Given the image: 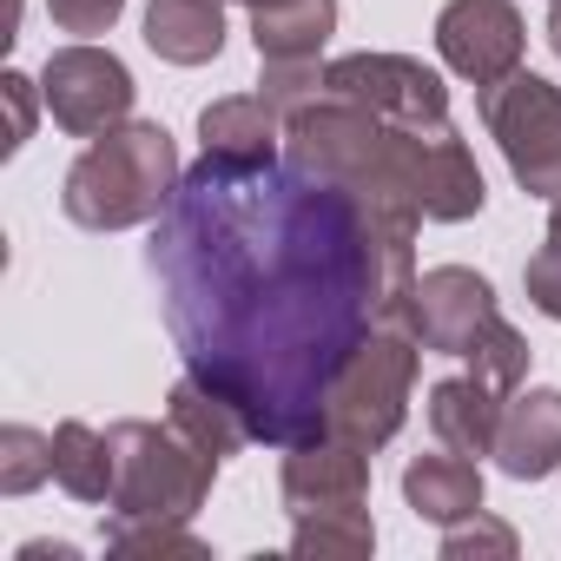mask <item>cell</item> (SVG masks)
<instances>
[{"mask_svg": "<svg viewBox=\"0 0 561 561\" xmlns=\"http://www.w3.org/2000/svg\"><path fill=\"white\" fill-rule=\"evenodd\" d=\"M146 47L172 67H205L225 54V8L218 0H152L146 8Z\"/></svg>", "mask_w": 561, "mask_h": 561, "instance_id": "cell-18", "label": "cell"}, {"mask_svg": "<svg viewBox=\"0 0 561 561\" xmlns=\"http://www.w3.org/2000/svg\"><path fill=\"white\" fill-rule=\"evenodd\" d=\"M377 548V528H370V515H364V502H351V508H311V515H298V535H291V554H318V561H357V554H370Z\"/></svg>", "mask_w": 561, "mask_h": 561, "instance_id": "cell-20", "label": "cell"}, {"mask_svg": "<svg viewBox=\"0 0 561 561\" xmlns=\"http://www.w3.org/2000/svg\"><path fill=\"white\" fill-rule=\"evenodd\" d=\"M548 47L561 54V0H554V8H548Z\"/></svg>", "mask_w": 561, "mask_h": 561, "instance_id": "cell-28", "label": "cell"}, {"mask_svg": "<svg viewBox=\"0 0 561 561\" xmlns=\"http://www.w3.org/2000/svg\"><path fill=\"white\" fill-rule=\"evenodd\" d=\"M198 139H205V159L271 165L277 159V139H285V113H277L264 93H231V100H211L198 113Z\"/></svg>", "mask_w": 561, "mask_h": 561, "instance_id": "cell-13", "label": "cell"}, {"mask_svg": "<svg viewBox=\"0 0 561 561\" xmlns=\"http://www.w3.org/2000/svg\"><path fill=\"white\" fill-rule=\"evenodd\" d=\"M495 462L515 482H541V476L561 469V390H515L502 403Z\"/></svg>", "mask_w": 561, "mask_h": 561, "instance_id": "cell-12", "label": "cell"}, {"mask_svg": "<svg viewBox=\"0 0 561 561\" xmlns=\"http://www.w3.org/2000/svg\"><path fill=\"white\" fill-rule=\"evenodd\" d=\"M244 8H271V0H244Z\"/></svg>", "mask_w": 561, "mask_h": 561, "instance_id": "cell-30", "label": "cell"}, {"mask_svg": "<svg viewBox=\"0 0 561 561\" xmlns=\"http://www.w3.org/2000/svg\"><path fill=\"white\" fill-rule=\"evenodd\" d=\"M0 93H8V113H14V126H8V152H21L27 133H34V80H27V73H8V80H0Z\"/></svg>", "mask_w": 561, "mask_h": 561, "instance_id": "cell-27", "label": "cell"}, {"mask_svg": "<svg viewBox=\"0 0 561 561\" xmlns=\"http://www.w3.org/2000/svg\"><path fill=\"white\" fill-rule=\"evenodd\" d=\"M495 285L482 271L469 264H436L416 277V291H410V331L423 351L436 357H469V344L495 324Z\"/></svg>", "mask_w": 561, "mask_h": 561, "instance_id": "cell-9", "label": "cell"}, {"mask_svg": "<svg viewBox=\"0 0 561 561\" xmlns=\"http://www.w3.org/2000/svg\"><path fill=\"white\" fill-rule=\"evenodd\" d=\"M113 522L106 528H159V522H192L198 502L211 495L218 462L198 456L172 423H113Z\"/></svg>", "mask_w": 561, "mask_h": 561, "instance_id": "cell-3", "label": "cell"}, {"mask_svg": "<svg viewBox=\"0 0 561 561\" xmlns=\"http://www.w3.org/2000/svg\"><path fill=\"white\" fill-rule=\"evenodd\" d=\"M113 554H205L198 535H185V522H159V528H106Z\"/></svg>", "mask_w": 561, "mask_h": 561, "instance_id": "cell-24", "label": "cell"}, {"mask_svg": "<svg viewBox=\"0 0 561 561\" xmlns=\"http://www.w3.org/2000/svg\"><path fill=\"white\" fill-rule=\"evenodd\" d=\"M548 238H561V198H554V211H548Z\"/></svg>", "mask_w": 561, "mask_h": 561, "instance_id": "cell-29", "label": "cell"}, {"mask_svg": "<svg viewBox=\"0 0 561 561\" xmlns=\"http://www.w3.org/2000/svg\"><path fill=\"white\" fill-rule=\"evenodd\" d=\"M403 502H410L423 522H443V528L469 522V515L482 508V469H476V456H456V449L416 456V462L403 469Z\"/></svg>", "mask_w": 561, "mask_h": 561, "instance_id": "cell-17", "label": "cell"}, {"mask_svg": "<svg viewBox=\"0 0 561 561\" xmlns=\"http://www.w3.org/2000/svg\"><path fill=\"white\" fill-rule=\"evenodd\" d=\"M469 554H515V528L508 522H495V515H469V522H456V528H443V561H469Z\"/></svg>", "mask_w": 561, "mask_h": 561, "instance_id": "cell-23", "label": "cell"}, {"mask_svg": "<svg viewBox=\"0 0 561 561\" xmlns=\"http://www.w3.org/2000/svg\"><path fill=\"white\" fill-rule=\"evenodd\" d=\"M165 423H172L198 456H211V462H225V456H238V449L251 443L244 410H238L225 390H211L205 377H192V370L172 383V397H165Z\"/></svg>", "mask_w": 561, "mask_h": 561, "instance_id": "cell-15", "label": "cell"}, {"mask_svg": "<svg viewBox=\"0 0 561 561\" xmlns=\"http://www.w3.org/2000/svg\"><path fill=\"white\" fill-rule=\"evenodd\" d=\"M410 211H370L305 165L198 159L152 231V277L192 377L225 390L257 443L324 436V397L351 351L416 291Z\"/></svg>", "mask_w": 561, "mask_h": 561, "instance_id": "cell-1", "label": "cell"}, {"mask_svg": "<svg viewBox=\"0 0 561 561\" xmlns=\"http://www.w3.org/2000/svg\"><path fill=\"white\" fill-rule=\"evenodd\" d=\"M416 331H397V324H377L351 364L337 370L331 397H324V436H344L357 449H383L403 416H410V390H416Z\"/></svg>", "mask_w": 561, "mask_h": 561, "instance_id": "cell-4", "label": "cell"}, {"mask_svg": "<svg viewBox=\"0 0 561 561\" xmlns=\"http://www.w3.org/2000/svg\"><path fill=\"white\" fill-rule=\"evenodd\" d=\"M285 508L291 515H311V508H351L370 495V449L344 443V436H318V443H298L285 456Z\"/></svg>", "mask_w": 561, "mask_h": 561, "instance_id": "cell-10", "label": "cell"}, {"mask_svg": "<svg viewBox=\"0 0 561 561\" xmlns=\"http://www.w3.org/2000/svg\"><path fill=\"white\" fill-rule=\"evenodd\" d=\"M47 476H54V436H41L27 423L0 430V495H34Z\"/></svg>", "mask_w": 561, "mask_h": 561, "instance_id": "cell-21", "label": "cell"}, {"mask_svg": "<svg viewBox=\"0 0 561 561\" xmlns=\"http://www.w3.org/2000/svg\"><path fill=\"white\" fill-rule=\"evenodd\" d=\"M47 8H54V27H67V34H106L126 0H47Z\"/></svg>", "mask_w": 561, "mask_h": 561, "instance_id": "cell-26", "label": "cell"}, {"mask_svg": "<svg viewBox=\"0 0 561 561\" xmlns=\"http://www.w3.org/2000/svg\"><path fill=\"white\" fill-rule=\"evenodd\" d=\"M469 370L482 377V383H495L502 397L528 377V344H522V331L508 324V318H495L476 344H469Z\"/></svg>", "mask_w": 561, "mask_h": 561, "instance_id": "cell-22", "label": "cell"}, {"mask_svg": "<svg viewBox=\"0 0 561 561\" xmlns=\"http://www.w3.org/2000/svg\"><path fill=\"white\" fill-rule=\"evenodd\" d=\"M324 93L351 100L390 126H443L449 119V87L410 54H344L324 67Z\"/></svg>", "mask_w": 561, "mask_h": 561, "instance_id": "cell-6", "label": "cell"}, {"mask_svg": "<svg viewBox=\"0 0 561 561\" xmlns=\"http://www.w3.org/2000/svg\"><path fill=\"white\" fill-rule=\"evenodd\" d=\"M522 14L515 0H449V8L436 14V54L449 60V73H462L476 93L522 73Z\"/></svg>", "mask_w": 561, "mask_h": 561, "instance_id": "cell-8", "label": "cell"}, {"mask_svg": "<svg viewBox=\"0 0 561 561\" xmlns=\"http://www.w3.org/2000/svg\"><path fill=\"white\" fill-rule=\"evenodd\" d=\"M482 198H489V185H482V165L462 146V133L449 119L423 126V146H416V211L430 225H462V218L482 211Z\"/></svg>", "mask_w": 561, "mask_h": 561, "instance_id": "cell-11", "label": "cell"}, {"mask_svg": "<svg viewBox=\"0 0 561 561\" xmlns=\"http://www.w3.org/2000/svg\"><path fill=\"white\" fill-rule=\"evenodd\" d=\"M54 482L73 502H106L113 495V436L93 423H60L54 430Z\"/></svg>", "mask_w": 561, "mask_h": 561, "instance_id": "cell-19", "label": "cell"}, {"mask_svg": "<svg viewBox=\"0 0 561 561\" xmlns=\"http://www.w3.org/2000/svg\"><path fill=\"white\" fill-rule=\"evenodd\" d=\"M41 100H47V113H54L73 139H100V133L126 126V113H133V73H126L119 54L80 41V47L47 54Z\"/></svg>", "mask_w": 561, "mask_h": 561, "instance_id": "cell-7", "label": "cell"}, {"mask_svg": "<svg viewBox=\"0 0 561 561\" xmlns=\"http://www.w3.org/2000/svg\"><path fill=\"white\" fill-rule=\"evenodd\" d=\"M476 113L495 133L515 185L554 205L561 198V87H548L541 73H508L476 93Z\"/></svg>", "mask_w": 561, "mask_h": 561, "instance_id": "cell-5", "label": "cell"}, {"mask_svg": "<svg viewBox=\"0 0 561 561\" xmlns=\"http://www.w3.org/2000/svg\"><path fill=\"white\" fill-rule=\"evenodd\" d=\"M522 285H528V305H535L541 318H554V324H561V238H548V244L528 257Z\"/></svg>", "mask_w": 561, "mask_h": 561, "instance_id": "cell-25", "label": "cell"}, {"mask_svg": "<svg viewBox=\"0 0 561 561\" xmlns=\"http://www.w3.org/2000/svg\"><path fill=\"white\" fill-rule=\"evenodd\" d=\"M495 397H502V390L482 383L476 370L430 383V403H423L430 436H436L443 449H456V456H495V430H502V403H495Z\"/></svg>", "mask_w": 561, "mask_h": 561, "instance_id": "cell-14", "label": "cell"}, {"mask_svg": "<svg viewBox=\"0 0 561 561\" xmlns=\"http://www.w3.org/2000/svg\"><path fill=\"white\" fill-rule=\"evenodd\" d=\"M179 185H185V172H179L172 133L159 119H126L73 159L60 205L87 231H126V225L159 218L179 198Z\"/></svg>", "mask_w": 561, "mask_h": 561, "instance_id": "cell-2", "label": "cell"}, {"mask_svg": "<svg viewBox=\"0 0 561 561\" xmlns=\"http://www.w3.org/2000/svg\"><path fill=\"white\" fill-rule=\"evenodd\" d=\"M331 27H337V0H271V8H251V41L264 67L318 60Z\"/></svg>", "mask_w": 561, "mask_h": 561, "instance_id": "cell-16", "label": "cell"}]
</instances>
